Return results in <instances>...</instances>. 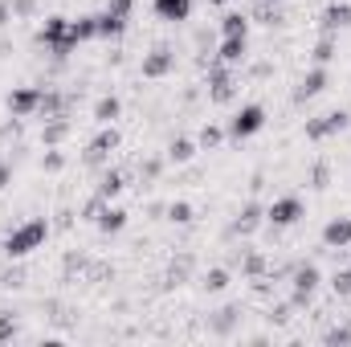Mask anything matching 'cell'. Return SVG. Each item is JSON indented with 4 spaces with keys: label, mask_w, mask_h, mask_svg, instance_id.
Segmentation results:
<instances>
[{
    "label": "cell",
    "mask_w": 351,
    "mask_h": 347,
    "mask_svg": "<svg viewBox=\"0 0 351 347\" xmlns=\"http://www.w3.org/2000/svg\"><path fill=\"white\" fill-rule=\"evenodd\" d=\"M258 217H262V213H258V204H250V208L233 221V233H254V229H258Z\"/></svg>",
    "instance_id": "21"
},
{
    "label": "cell",
    "mask_w": 351,
    "mask_h": 347,
    "mask_svg": "<svg viewBox=\"0 0 351 347\" xmlns=\"http://www.w3.org/2000/svg\"><path fill=\"white\" fill-rule=\"evenodd\" d=\"M192 152H196V147H192L188 139H176V143H172V160H176V164H184V160H192Z\"/></svg>",
    "instance_id": "27"
},
{
    "label": "cell",
    "mask_w": 351,
    "mask_h": 347,
    "mask_svg": "<svg viewBox=\"0 0 351 347\" xmlns=\"http://www.w3.org/2000/svg\"><path fill=\"white\" fill-rule=\"evenodd\" d=\"M331 286H335V294H351V270H339L331 278Z\"/></svg>",
    "instance_id": "30"
},
{
    "label": "cell",
    "mask_w": 351,
    "mask_h": 347,
    "mask_svg": "<svg viewBox=\"0 0 351 347\" xmlns=\"http://www.w3.org/2000/svg\"><path fill=\"white\" fill-rule=\"evenodd\" d=\"M225 286H229V274H225V270H208V274H204V290L217 294V290H225Z\"/></svg>",
    "instance_id": "24"
},
{
    "label": "cell",
    "mask_w": 351,
    "mask_h": 347,
    "mask_svg": "<svg viewBox=\"0 0 351 347\" xmlns=\"http://www.w3.org/2000/svg\"><path fill=\"white\" fill-rule=\"evenodd\" d=\"M237 315H241L237 307H225V311H221V315H217V319L208 323V331H217V335H229V331L237 327Z\"/></svg>",
    "instance_id": "18"
},
{
    "label": "cell",
    "mask_w": 351,
    "mask_h": 347,
    "mask_svg": "<svg viewBox=\"0 0 351 347\" xmlns=\"http://www.w3.org/2000/svg\"><path fill=\"white\" fill-rule=\"evenodd\" d=\"M131 8H135V0H110V4H106V12H110V16H119V21H127V16H131Z\"/></svg>",
    "instance_id": "26"
},
{
    "label": "cell",
    "mask_w": 351,
    "mask_h": 347,
    "mask_svg": "<svg viewBox=\"0 0 351 347\" xmlns=\"http://www.w3.org/2000/svg\"><path fill=\"white\" fill-rule=\"evenodd\" d=\"M245 58V37H225V45H221V62L225 66H237Z\"/></svg>",
    "instance_id": "17"
},
{
    "label": "cell",
    "mask_w": 351,
    "mask_h": 347,
    "mask_svg": "<svg viewBox=\"0 0 351 347\" xmlns=\"http://www.w3.org/2000/svg\"><path fill=\"white\" fill-rule=\"evenodd\" d=\"M262 127H265L262 106H241V110L233 115V123H229V135H233V139H250V135H258Z\"/></svg>",
    "instance_id": "3"
},
{
    "label": "cell",
    "mask_w": 351,
    "mask_h": 347,
    "mask_svg": "<svg viewBox=\"0 0 351 347\" xmlns=\"http://www.w3.org/2000/svg\"><path fill=\"white\" fill-rule=\"evenodd\" d=\"M351 25V4H331L327 12H323V33H335V29H343Z\"/></svg>",
    "instance_id": "15"
},
{
    "label": "cell",
    "mask_w": 351,
    "mask_h": 347,
    "mask_svg": "<svg viewBox=\"0 0 351 347\" xmlns=\"http://www.w3.org/2000/svg\"><path fill=\"white\" fill-rule=\"evenodd\" d=\"M114 115H119V98H102V102L94 106V119H98V123H110Z\"/></svg>",
    "instance_id": "23"
},
{
    "label": "cell",
    "mask_w": 351,
    "mask_h": 347,
    "mask_svg": "<svg viewBox=\"0 0 351 347\" xmlns=\"http://www.w3.org/2000/svg\"><path fill=\"white\" fill-rule=\"evenodd\" d=\"M114 147H119V135H114V131H102V135H98V139L90 143L86 164H102V160H106V156H110Z\"/></svg>",
    "instance_id": "11"
},
{
    "label": "cell",
    "mask_w": 351,
    "mask_h": 347,
    "mask_svg": "<svg viewBox=\"0 0 351 347\" xmlns=\"http://www.w3.org/2000/svg\"><path fill=\"white\" fill-rule=\"evenodd\" d=\"M156 12L164 16V21H188L192 16V0H156Z\"/></svg>",
    "instance_id": "13"
},
{
    "label": "cell",
    "mask_w": 351,
    "mask_h": 347,
    "mask_svg": "<svg viewBox=\"0 0 351 347\" xmlns=\"http://www.w3.org/2000/svg\"><path fill=\"white\" fill-rule=\"evenodd\" d=\"M66 37H70V21H66V16H45V25L37 29V41L49 45L58 58L70 53V41H66Z\"/></svg>",
    "instance_id": "2"
},
{
    "label": "cell",
    "mask_w": 351,
    "mask_h": 347,
    "mask_svg": "<svg viewBox=\"0 0 351 347\" xmlns=\"http://www.w3.org/2000/svg\"><path fill=\"white\" fill-rule=\"evenodd\" d=\"M168 70H172V49L160 45V49H152V53L143 58V74H147V78H164Z\"/></svg>",
    "instance_id": "10"
},
{
    "label": "cell",
    "mask_w": 351,
    "mask_h": 347,
    "mask_svg": "<svg viewBox=\"0 0 351 347\" xmlns=\"http://www.w3.org/2000/svg\"><path fill=\"white\" fill-rule=\"evenodd\" d=\"M119 192H123V176L106 172V176H102V184H98V196H102V200H110V196H119Z\"/></svg>",
    "instance_id": "22"
},
{
    "label": "cell",
    "mask_w": 351,
    "mask_h": 347,
    "mask_svg": "<svg viewBox=\"0 0 351 347\" xmlns=\"http://www.w3.org/2000/svg\"><path fill=\"white\" fill-rule=\"evenodd\" d=\"M262 270H265L262 254H250V258H245V274H262Z\"/></svg>",
    "instance_id": "33"
},
{
    "label": "cell",
    "mask_w": 351,
    "mask_h": 347,
    "mask_svg": "<svg viewBox=\"0 0 351 347\" xmlns=\"http://www.w3.org/2000/svg\"><path fill=\"white\" fill-rule=\"evenodd\" d=\"M90 37H98V16H78V21H70V49L78 45V41H90Z\"/></svg>",
    "instance_id": "12"
},
{
    "label": "cell",
    "mask_w": 351,
    "mask_h": 347,
    "mask_svg": "<svg viewBox=\"0 0 351 347\" xmlns=\"http://www.w3.org/2000/svg\"><path fill=\"white\" fill-rule=\"evenodd\" d=\"M8 8H12V4H4V0H0V25H4V16H8Z\"/></svg>",
    "instance_id": "37"
},
{
    "label": "cell",
    "mask_w": 351,
    "mask_h": 347,
    "mask_svg": "<svg viewBox=\"0 0 351 347\" xmlns=\"http://www.w3.org/2000/svg\"><path fill=\"white\" fill-rule=\"evenodd\" d=\"M323 86H327V70H323V66H315V70L302 78V86H298V94H294V98H298V102H306V98H315Z\"/></svg>",
    "instance_id": "14"
},
{
    "label": "cell",
    "mask_w": 351,
    "mask_h": 347,
    "mask_svg": "<svg viewBox=\"0 0 351 347\" xmlns=\"http://www.w3.org/2000/svg\"><path fill=\"white\" fill-rule=\"evenodd\" d=\"M168 217H172L176 225H188V221H192V208L180 200V204H172V208H168Z\"/></svg>",
    "instance_id": "28"
},
{
    "label": "cell",
    "mask_w": 351,
    "mask_h": 347,
    "mask_svg": "<svg viewBox=\"0 0 351 347\" xmlns=\"http://www.w3.org/2000/svg\"><path fill=\"white\" fill-rule=\"evenodd\" d=\"M331 53H335V41H331V33H327V37L319 41V49H315V62H319V66H327V62H331Z\"/></svg>",
    "instance_id": "25"
},
{
    "label": "cell",
    "mask_w": 351,
    "mask_h": 347,
    "mask_svg": "<svg viewBox=\"0 0 351 347\" xmlns=\"http://www.w3.org/2000/svg\"><path fill=\"white\" fill-rule=\"evenodd\" d=\"M221 139H225V131H221V127H204V131H200V143H204V147H217Z\"/></svg>",
    "instance_id": "29"
},
{
    "label": "cell",
    "mask_w": 351,
    "mask_h": 347,
    "mask_svg": "<svg viewBox=\"0 0 351 347\" xmlns=\"http://www.w3.org/2000/svg\"><path fill=\"white\" fill-rule=\"evenodd\" d=\"M123 29H127V21H119V16H110V12L98 16V37H119Z\"/></svg>",
    "instance_id": "20"
},
{
    "label": "cell",
    "mask_w": 351,
    "mask_h": 347,
    "mask_svg": "<svg viewBox=\"0 0 351 347\" xmlns=\"http://www.w3.org/2000/svg\"><path fill=\"white\" fill-rule=\"evenodd\" d=\"M327 344H351V327H335V331H327Z\"/></svg>",
    "instance_id": "32"
},
{
    "label": "cell",
    "mask_w": 351,
    "mask_h": 347,
    "mask_svg": "<svg viewBox=\"0 0 351 347\" xmlns=\"http://www.w3.org/2000/svg\"><path fill=\"white\" fill-rule=\"evenodd\" d=\"M298 217H302V200H298V196H282V200H274V204H269V221H274L278 229L294 225Z\"/></svg>",
    "instance_id": "6"
},
{
    "label": "cell",
    "mask_w": 351,
    "mask_h": 347,
    "mask_svg": "<svg viewBox=\"0 0 351 347\" xmlns=\"http://www.w3.org/2000/svg\"><path fill=\"white\" fill-rule=\"evenodd\" d=\"M348 123H351V115H348V110H331V115H323V119L306 123V139H327V135L343 131Z\"/></svg>",
    "instance_id": "5"
},
{
    "label": "cell",
    "mask_w": 351,
    "mask_h": 347,
    "mask_svg": "<svg viewBox=\"0 0 351 347\" xmlns=\"http://www.w3.org/2000/svg\"><path fill=\"white\" fill-rule=\"evenodd\" d=\"M323 246H327V250H348L351 246V217H335V221L323 229Z\"/></svg>",
    "instance_id": "8"
},
{
    "label": "cell",
    "mask_w": 351,
    "mask_h": 347,
    "mask_svg": "<svg viewBox=\"0 0 351 347\" xmlns=\"http://www.w3.org/2000/svg\"><path fill=\"white\" fill-rule=\"evenodd\" d=\"M12 335H16V319H12V315H0V344L12 339Z\"/></svg>",
    "instance_id": "31"
},
{
    "label": "cell",
    "mask_w": 351,
    "mask_h": 347,
    "mask_svg": "<svg viewBox=\"0 0 351 347\" xmlns=\"http://www.w3.org/2000/svg\"><path fill=\"white\" fill-rule=\"evenodd\" d=\"M315 286H319V265H298L294 270V294H290V302L294 307H306L311 302V294H315Z\"/></svg>",
    "instance_id": "4"
},
{
    "label": "cell",
    "mask_w": 351,
    "mask_h": 347,
    "mask_svg": "<svg viewBox=\"0 0 351 347\" xmlns=\"http://www.w3.org/2000/svg\"><path fill=\"white\" fill-rule=\"evenodd\" d=\"M45 237H49V225L37 217V221H29V225L12 229V233L4 237V258H29V254H33Z\"/></svg>",
    "instance_id": "1"
},
{
    "label": "cell",
    "mask_w": 351,
    "mask_h": 347,
    "mask_svg": "<svg viewBox=\"0 0 351 347\" xmlns=\"http://www.w3.org/2000/svg\"><path fill=\"white\" fill-rule=\"evenodd\" d=\"M269 319H274V323H286V319H290V307H278V311H269Z\"/></svg>",
    "instance_id": "35"
},
{
    "label": "cell",
    "mask_w": 351,
    "mask_h": 347,
    "mask_svg": "<svg viewBox=\"0 0 351 347\" xmlns=\"http://www.w3.org/2000/svg\"><path fill=\"white\" fill-rule=\"evenodd\" d=\"M8 180H12V164H0V188H4Z\"/></svg>",
    "instance_id": "36"
},
{
    "label": "cell",
    "mask_w": 351,
    "mask_h": 347,
    "mask_svg": "<svg viewBox=\"0 0 351 347\" xmlns=\"http://www.w3.org/2000/svg\"><path fill=\"white\" fill-rule=\"evenodd\" d=\"M62 164H66V160H62V156H58V152H53V156H45V168H49V172H58V168H62Z\"/></svg>",
    "instance_id": "34"
},
{
    "label": "cell",
    "mask_w": 351,
    "mask_h": 347,
    "mask_svg": "<svg viewBox=\"0 0 351 347\" xmlns=\"http://www.w3.org/2000/svg\"><path fill=\"white\" fill-rule=\"evenodd\" d=\"M208 86H213V98H217V102H229V98H233V74L225 70V62H217V66L208 70Z\"/></svg>",
    "instance_id": "9"
},
{
    "label": "cell",
    "mask_w": 351,
    "mask_h": 347,
    "mask_svg": "<svg viewBox=\"0 0 351 347\" xmlns=\"http://www.w3.org/2000/svg\"><path fill=\"white\" fill-rule=\"evenodd\" d=\"M213 4H229V0H213Z\"/></svg>",
    "instance_id": "38"
},
{
    "label": "cell",
    "mask_w": 351,
    "mask_h": 347,
    "mask_svg": "<svg viewBox=\"0 0 351 347\" xmlns=\"http://www.w3.org/2000/svg\"><path fill=\"white\" fill-rule=\"evenodd\" d=\"M41 94H45V90H37V86L12 90V94H8V110H12V119H21V115H29V110H41Z\"/></svg>",
    "instance_id": "7"
},
{
    "label": "cell",
    "mask_w": 351,
    "mask_h": 347,
    "mask_svg": "<svg viewBox=\"0 0 351 347\" xmlns=\"http://www.w3.org/2000/svg\"><path fill=\"white\" fill-rule=\"evenodd\" d=\"M221 33H225V37H245V33H250V16L229 12V16H225V25H221Z\"/></svg>",
    "instance_id": "19"
},
{
    "label": "cell",
    "mask_w": 351,
    "mask_h": 347,
    "mask_svg": "<svg viewBox=\"0 0 351 347\" xmlns=\"http://www.w3.org/2000/svg\"><path fill=\"white\" fill-rule=\"evenodd\" d=\"M94 221H98V229H102V233H119V229L127 225V213H123V208H102Z\"/></svg>",
    "instance_id": "16"
}]
</instances>
